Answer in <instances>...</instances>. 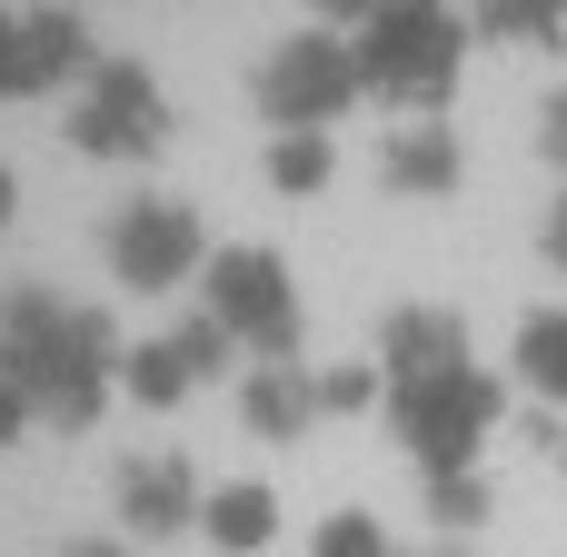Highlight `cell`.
Masks as SVG:
<instances>
[{"label":"cell","instance_id":"1","mask_svg":"<svg viewBox=\"0 0 567 557\" xmlns=\"http://www.w3.org/2000/svg\"><path fill=\"white\" fill-rule=\"evenodd\" d=\"M0 557H567V0H0Z\"/></svg>","mask_w":567,"mask_h":557}]
</instances>
